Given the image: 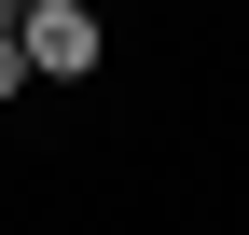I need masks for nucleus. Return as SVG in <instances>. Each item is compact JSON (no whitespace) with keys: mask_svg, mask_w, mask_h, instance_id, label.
Returning <instances> with one entry per match:
<instances>
[{"mask_svg":"<svg viewBox=\"0 0 249 235\" xmlns=\"http://www.w3.org/2000/svg\"><path fill=\"white\" fill-rule=\"evenodd\" d=\"M0 97H28V55H14V28H0Z\"/></svg>","mask_w":249,"mask_h":235,"instance_id":"obj_2","label":"nucleus"},{"mask_svg":"<svg viewBox=\"0 0 249 235\" xmlns=\"http://www.w3.org/2000/svg\"><path fill=\"white\" fill-rule=\"evenodd\" d=\"M0 14H28V0H0Z\"/></svg>","mask_w":249,"mask_h":235,"instance_id":"obj_3","label":"nucleus"},{"mask_svg":"<svg viewBox=\"0 0 249 235\" xmlns=\"http://www.w3.org/2000/svg\"><path fill=\"white\" fill-rule=\"evenodd\" d=\"M14 55L42 83H83V69H97V14H83V0H28V14H14Z\"/></svg>","mask_w":249,"mask_h":235,"instance_id":"obj_1","label":"nucleus"}]
</instances>
